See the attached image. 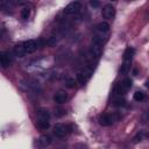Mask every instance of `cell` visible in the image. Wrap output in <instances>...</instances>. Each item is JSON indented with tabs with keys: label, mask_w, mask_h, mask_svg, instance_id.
I'll list each match as a JSON object with an SVG mask.
<instances>
[{
	"label": "cell",
	"mask_w": 149,
	"mask_h": 149,
	"mask_svg": "<svg viewBox=\"0 0 149 149\" xmlns=\"http://www.w3.org/2000/svg\"><path fill=\"white\" fill-rule=\"evenodd\" d=\"M21 16H22V19H25V20H28L29 16H30V9L28 7H25L22 11H21Z\"/></svg>",
	"instance_id": "18"
},
{
	"label": "cell",
	"mask_w": 149,
	"mask_h": 149,
	"mask_svg": "<svg viewBox=\"0 0 149 149\" xmlns=\"http://www.w3.org/2000/svg\"><path fill=\"white\" fill-rule=\"evenodd\" d=\"M111 1H117V0H111Z\"/></svg>",
	"instance_id": "27"
},
{
	"label": "cell",
	"mask_w": 149,
	"mask_h": 149,
	"mask_svg": "<svg viewBox=\"0 0 149 149\" xmlns=\"http://www.w3.org/2000/svg\"><path fill=\"white\" fill-rule=\"evenodd\" d=\"M90 5L93 8H98L100 6V1H99V0H90Z\"/></svg>",
	"instance_id": "24"
},
{
	"label": "cell",
	"mask_w": 149,
	"mask_h": 149,
	"mask_svg": "<svg viewBox=\"0 0 149 149\" xmlns=\"http://www.w3.org/2000/svg\"><path fill=\"white\" fill-rule=\"evenodd\" d=\"M144 99V93L141 91H138L134 93V100L135 101H142Z\"/></svg>",
	"instance_id": "20"
},
{
	"label": "cell",
	"mask_w": 149,
	"mask_h": 149,
	"mask_svg": "<svg viewBox=\"0 0 149 149\" xmlns=\"http://www.w3.org/2000/svg\"><path fill=\"white\" fill-rule=\"evenodd\" d=\"M12 1V0H0V5H1V6H5L7 3H11Z\"/></svg>",
	"instance_id": "25"
},
{
	"label": "cell",
	"mask_w": 149,
	"mask_h": 149,
	"mask_svg": "<svg viewBox=\"0 0 149 149\" xmlns=\"http://www.w3.org/2000/svg\"><path fill=\"white\" fill-rule=\"evenodd\" d=\"M65 84H67V86L70 88V89H73L76 86V82H75L73 78H68L67 82H65Z\"/></svg>",
	"instance_id": "22"
},
{
	"label": "cell",
	"mask_w": 149,
	"mask_h": 149,
	"mask_svg": "<svg viewBox=\"0 0 149 149\" xmlns=\"http://www.w3.org/2000/svg\"><path fill=\"white\" fill-rule=\"evenodd\" d=\"M118 120H119V115H117V114H101L99 117V123L105 127L113 125Z\"/></svg>",
	"instance_id": "4"
},
{
	"label": "cell",
	"mask_w": 149,
	"mask_h": 149,
	"mask_svg": "<svg viewBox=\"0 0 149 149\" xmlns=\"http://www.w3.org/2000/svg\"><path fill=\"white\" fill-rule=\"evenodd\" d=\"M132 84H133L132 79H129V78L123 79L122 82H120V83L117 84L115 92H117L118 94H125L127 91H128V90L132 88Z\"/></svg>",
	"instance_id": "3"
},
{
	"label": "cell",
	"mask_w": 149,
	"mask_h": 149,
	"mask_svg": "<svg viewBox=\"0 0 149 149\" xmlns=\"http://www.w3.org/2000/svg\"><path fill=\"white\" fill-rule=\"evenodd\" d=\"M125 105H126V100L122 98H118L113 102V106H115V107H121V106H125Z\"/></svg>",
	"instance_id": "19"
},
{
	"label": "cell",
	"mask_w": 149,
	"mask_h": 149,
	"mask_svg": "<svg viewBox=\"0 0 149 149\" xmlns=\"http://www.w3.org/2000/svg\"><path fill=\"white\" fill-rule=\"evenodd\" d=\"M50 119V113L44 110V109H41L37 111V120H48Z\"/></svg>",
	"instance_id": "15"
},
{
	"label": "cell",
	"mask_w": 149,
	"mask_h": 149,
	"mask_svg": "<svg viewBox=\"0 0 149 149\" xmlns=\"http://www.w3.org/2000/svg\"><path fill=\"white\" fill-rule=\"evenodd\" d=\"M54 100H55L56 104L62 105V104H64V102L68 100V94H67L64 91H58V92L55 93V96H54Z\"/></svg>",
	"instance_id": "11"
},
{
	"label": "cell",
	"mask_w": 149,
	"mask_h": 149,
	"mask_svg": "<svg viewBox=\"0 0 149 149\" xmlns=\"http://www.w3.org/2000/svg\"><path fill=\"white\" fill-rule=\"evenodd\" d=\"M114 14H115V8L111 4L105 5L102 11H101V15L104 19H112L114 16Z\"/></svg>",
	"instance_id": "8"
},
{
	"label": "cell",
	"mask_w": 149,
	"mask_h": 149,
	"mask_svg": "<svg viewBox=\"0 0 149 149\" xmlns=\"http://www.w3.org/2000/svg\"><path fill=\"white\" fill-rule=\"evenodd\" d=\"M102 53V48H101V44H98V43H93L92 42V46L90 48V54L93 58H98Z\"/></svg>",
	"instance_id": "10"
},
{
	"label": "cell",
	"mask_w": 149,
	"mask_h": 149,
	"mask_svg": "<svg viewBox=\"0 0 149 149\" xmlns=\"http://www.w3.org/2000/svg\"><path fill=\"white\" fill-rule=\"evenodd\" d=\"M38 143H40L41 147H47V146H49L51 143V138L49 135H47V134L41 135L40 139H38Z\"/></svg>",
	"instance_id": "16"
},
{
	"label": "cell",
	"mask_w": 149,
	"mask_h": 149,
	"mask_svg": "<svg viewBox=\"0 0 149 149\" xmlns=\"http://www.w3.org/2000/svg\"><path fill=\"white\" fill-rule=\"evenodd\" d=\"M26 50H25V47H24V43H20V44H16L14 47V55L18 56V57H24L26 55Z\"/></svg>",
	"instance_id": "14"
},
{
	"label": "cell",
	"mask_w": 149,
	"mask_h": 149,
	"mask_svg": "<svg viewBox=\"0 0 149 149\" xmlns=\"http://www.w3.org/2000/svg\"><path fill=\"white\" fill-rule=\"evenodd\" d=\"M70 132V127L63 123H57L54 127V134L57 138H65Z\"/></svg>",
	"instance_id": "5"
},
{
	"label": "cell",
	"mask_w": 149,
	"mask_h": 149,
	"mask_svg": "<svg viewBox=\"0 0 149 149\" xmlns=\"http://www.w3.org/2000/svg\"><path fill=\"white\" fill-rule=\"evenodd\" d=\"M107 40V37H106V35H105V33H98L97 32V34L93 36V38H92V42L93 43H98V44H101L102 46V43L104 42Z\"/></svg>",
	"instance_id": "12"
},
{
	"label": "cell",
	"mask_w": 149,
	"mask_h": 149,
	"mask_svg": "<svg viewBox=\"0 0 149 149\" xmlns=\"http://www.w3.org/2000/svg\"><path fill=\"white\" fill-rule=\"evenodd\" d=\"M133 55H134V49L133 48H127L126 49V51L123 54V62H122V65L120 68V75H126L129 71Z\"/></svg>",
	"instance_id": "1"
},
{
	"label": "cell",
	"mask_w": 149,
	"mask_h": 149,
	"mask_svg": "<svg viewBox=\"0 0 149 149\" xmlns=\"http://www.w3.org/2000/svg\"><path fill=\"white\" fill-rule=\"evenodd\" d=\"M56 43H57V38H56L55 36H51V37L47 41V44H48L49 47H54V46H56Z\"/></svg>",
	"instance_id": "23"
},
{
	"label": "cell",
	"mask_w": 149,
	"mask_h": 149,
	"mask_svg": "<svg viewBox=\"0 0 149 149\" xmlns=\"http://www.w3.org/2000/svg\"><path fill=\"white\" fill-rule=\"evenodd\" d=\"M82 9V4L79 1H73L71 4H69L65 8H64V13L67 15H71V14H76Z\"/></svg>",
	"instance_id": "6"
},
{
	"label": "cell",
	"mask_w": 149,
	"mask_h": 149,
	"mask_svg": "<svg viewBox=\"0 0 149 149\" xmlns=\"http://www.w3.org/2000/svg\"><path fill=\"white\" fill-rule=\"evenodd\" d=\"M110 30V25L106 22V21H102V22H99L98 25H97V27H96V32H98V33H107Z\"/></svg>",
	"instance_id": "13"
},
{
	"label": "cell",
	"mask_w": 149,
	"mask_h": 149,
	"mask_svg": "<svg viewBox=\"0 0 149 149\" xmlns=\"http://www.w3.org/2000/svg\"><path fill=\"white\" fill-rule=\"evenodd\" d=\"M94 70V65L89 64V65H85L84 68H82L78 72H77V79L80 84H85L92 76Z\"/></svg>",
	"instance_id": "2"
},
{
	"label": "cell",
	"mask_w": 149,
	"mask_h": 149,
	"mask_svg": "<svg viewBox=\"0 0 149 149\" xmlns=\"http://www.w3.org/2000/svg\"><path fill=\"white\" fill-rule=\"evenodd\" d=\"M37 127L41 129H48L50 127V123L48 120H37Z\"/></svg>",
	"instance_id": "17"
},
{
	"label": "cell",
	"mask_w": 149,
	"mask_h": 149,
	"mask_svg": "<svg viewBox=\"0 0 149 149\" xmlns=\"http://www.w3.org/2000/svg\"><path fill=\"white\" fill-rule=\"evenodd\" d=\"M146 86L149 89V82H147V83H146Z\"/></svg>",
	"instance_id": "26"
},
{
	"label": "cell",
	"mask_w": 149,
	"mask_h": 149,
	"mask_svg": "<svg viewBox=\"0 0 149 149\" xmlns=\"http://www.w3.org/2000/svg\"><path fill=\"white\" fill-rule=\"evenodd\" d=\"M24 47H25V50H26L27 54H33L37 50L38 44L35 40H28V41L24 42Z\"/></svg>",
	"instance_id": "7"
},
{
	"label": "cell",
	"mask_w": 149,
	"mask_h": 149,
	"mask_svg": "<svg viewBox=\"0 0 149 149\" xmlns=\"http://www.w3.org/2000/svg\"><path fill=\"white\" fill-rule=\"evenodd\" d=\"M0 62H1V67L4 69L7 68V67H9L11 63H12V55H11V53L3 51L1 55H0Z\"/></svg>",
	"instance_id": "9"
},
{
	"label": "cell",
	"mask_w": 149,
	"mask_h": 149,
	"mask_svg": "<svg viewBox=\"0 0 149 149\" xmlns=\"http://www.w3.org/2000/svg\"><path fill=\"white\" fill-rule=\"evenodd\" d=\"M65 113H67V111H65L64 109H61V107L55 109V115L58 117V118H61V117H63V115H65Z\"/></svg>",
	"instance_id": "21"
}]
</instances>
